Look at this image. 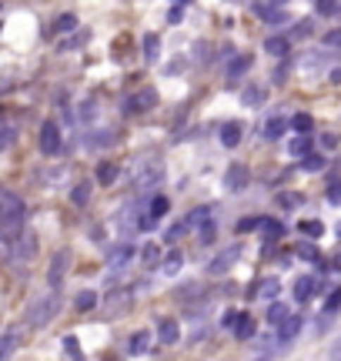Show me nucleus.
<instances>
[{
	"label": "nucleus",
	"mask_w": 341,
	"mask_h": 361,
	"mask_svg": "<svg viewBox=\"0 0 341 361\" xmlns=\"http://www.w3.org/2000/svg\"><path fill=\"white\" fill-rule=\"evenodd\" d=\"M57 314H61V295H57V288H51L47 295L37 298V301L27 308V324H30V328H44V324H51Z\"/></svg>",
	"instance_id": "1"
},
{
	"label": "nucleus",
	"mask_w": 341,
	"mask_h": 361,
	"mask_svg": "<svg viewBox=\"0 0 341 361\" xmlns=\"http://www.w3.org/2000/svg\"><path fill=\"white\" fill-rule=\"evenodd\" d=\"M27 218V204L11 188H0V228H17Z\"/></svg>",
	"instance_id": "2"
},
{
	"label": "nucleus",
	"mask_w": 341,
	"mask_h": 361,
	"mask_svg": "<svg viewBox=\"0 0 341 361\" xmlns=\"http://www.w3.org/2000/svg\"><path fill=\"white\" fill-rule=\"evenodd\" d=\"M11 258L17 261V264L37 258V234L24 231V234H17V238H11Z\"/></svg>",
	"instance_id": "3"
},
{
	"label": "nucleus",
	"mask_w": 341,
	"mask_h": 361,
	"mask_svg": "<svg viewBox=\"0 0 341 361\" xmlns=\"http://www.w3.org/2000/svg\"><path fill=\"white\" fill-rule=\"evenodd\" d=\"M154 104H158V90H154V87H141V90H134L131 97L124 101V114H147Z\"/></svg>",
	"instance_id": "4"
},
{
	"label": "nucleus",
	"mask_w": 341,
	"mask_h": 361,
	"mask_svg": "<svg viewBox=\"0 0 341 361\" xmlns=\"http://www.w3.org/2000/svg\"><path fill=\"white\" fill-rule=\"evenodd\" d=\"M61 147H64L61 128H57L54 121H47V124L40 128V151H44L47 157H57V154H61Z\"/></svg>",
	"instance_id": "5"
},
{
	"label": "nucleus",
	"mask_w": 341,
	"mask_h": 361,
	"mask_svg": "<svg viewBox=\"0 0 341 361\" xmlns=\"http://www.w3.org/2000/svg\"><path fill=\"white\" fill-rule=\"evenodd\" d=\"M67 261H70V251H67V247H61L51 258V268H47V284H51V288H61V284H64Z\"/></svg>",
	"instance_id": "6"
},
{
	"label": "nucleus",
	"mask_w": 341,
	"mask_h": 361,
	"mask_svg": "<svg viewBox=\"0 0 341 361\" xmlns=\"http://www.w3.org/2000/svg\"><path fill=\"white\" fill-rule=\"evenodd\" d=\"M237 258H241V245H235V247H228V251H221V255H218V258L208 264V271H211V274H228V271H231V264H235Z\"/></svg>",
	"instance_id": "7"
},
{
	"label": "nucleus",
	"mask_w": 341,
	"mask_h": 361,
	"mask_svg": "<svg viewBox=\"0 0 341 361\" xmlns=\"http://www.w3.org/2000/svg\"><path fill=\"white\" fill-rule=\"evenodd\" d=\"M251 180V171L244 168V164H231L228 168V174H224V184H228V191H244Z\"/></svg>",
	"instance_id": "8"
},
{
	"label": "nucleus",
	"mask_w": 341,
	"mask_h": 361,
	"mask_svg": "<svg viewBox=\"0 0 341 361\" xmlns=\"http://www.w3.org/2000/svg\"><path fill=\"white\" fill-rule=\"evenodd\" d=\"M168 207H170V201L164 197V194H158V197H151V204H147V218L141 221L144 228H151V224H158L161 218H168Z\"/></svg>",
	"instance_id": "9"
},
{
	"label": "nucleus",
	"mask_w": 341,
	"mask_h": 361,
	"mask_svg": "<svg viewBox=\"0 0 341 361\" xmlns=\"http://www.w3.org/2000/svg\"><path fill=\"white\" fill-rule=\"evenodd\" d=\"M302 324H304L302 314H285V318L275 324V328H278V338H281V341H291V338H298Z\"/></svg>",
	"instance_id": "10"
},
{
	"label": "nucleus",
	"mask_w": 341,
	"mask_h": 361,
	"mask_svg": "<svg viewBox=\"0 0 341 361\" xmlns=\"http://www.w3.org/2000/svg\"><path fill=\"white\" fill-rule=\"evenodd\" d=\"M164 178V164L161 161H147L144 168L137 171V188H151V184H158Z\"/></svg>",
	"instance_id": "11"
},
{
	"label": "nucleus",
	"mask_w": 341,
	"mask_h": 361,
	"mask_svg": "<svg viewBox=\"0 0 341 361\" xmlns=\"http://www.w3.org/2000/svg\"><path fill=\"white\" fill-rule=\"evenodd\" d=\"M231 331H235L237 341H248V338L254 335V318H251V314H244V311H241V314H235V322H231Z\"/></svg>",
	"instance_id": "12"
},
{
	"label": "nucleus",
	"mask_w": 341,
	"mask_h": 361,
	"mask_svg": "<svg viewBox=\"0 0 341 361\" xmlns=\"http://www.w3.org/2000/svg\"><path fill=\"white\" fill-rule=\"evenodd\" d=\"M158 338H161V345H178V338H181L178 322H174V318H161L158 322Z\"/></svg>",
	"instance_id": "13"
},
{
	"label": "nucleus",
	"mask_w": 341,
	"mask_h": 361,
	"mask_svg": "<svg viewBox=\"0 0 341 361\" xmlns=\"http://www.w3.org/2000/svg\"><path fill=\"white\" fill-rule=\"evenodd\" d=\"M241 137H244V124L231 121V124H224V128H221V144H224V147H237V144H241Z\"/></svg>",
	"instance_id": "14"
},
{
	"label": "nucleus",
	"mask_w": 341,
	"mask_h": 361,
	"mask_svg": "<svg viewBox=\"0 0 341 361\" xmlns=\"http://www.w3.org/2000/svg\"><path fill=\"white\" fill-rule=\"evenodd\" d=\"M118 164H114V161H101V164H97V171H94V178H97V184H104V188H111V184H114V180H118Z\"/></svg>",
	"instance_id": "15"
},
{
	"label": "nucleus",
	"mask_w": 341,
	"mask_h": 361,
	"mask_svg": "<svg viewBox=\"0 0 341 361\" xmlns=\"http://www.w3.org/2000/svg\"><path fill=\"white\" fill-rule=\"evenodd\" d=\"M17 341H20V328H7L0 335V358H11L13 351H17Z\"/></svg>",
	"instance_id": "16"
},
{
	"label": "nucleus",
	"mask_w": 341,
	"mask_h": 361,
	"mask_svg": "<svg viewBox=\"0 0 341 361\" xmlns=\"http://www.w3.org/2000/svg\"><path fill=\"white\" fill-rule=\"evenodd\" d=\"M285 130H288V121H285V117H271V121L264 124L261 134H264V141H278Z\"/></svg>",
	"instance_id": "17"
},
{
	"label": "nucleus",
	"mask_w": 341,
	"mask_h": 361,
	"mask_svg": "<svg viewBox=\"0 0 341 361\" xmlns=\"http://www.w3.org/2000/svg\"><path fill=\"white\" fill-rule=\"evenodd\" d=\"M315 288H318L315 278H298V281H294V298H298V301H311V298H315Z\"/></svg>",
	"instance_id": "18"
},
{
	"label": "nucleus",
	"mask_w": 341,
	"mask_h": 361,
	"mask_svg": "<svg viewBox=\"0 0 341 361\" xmlns=\"http://www.w3.org/2000/svg\"><path fill=\"white\" fill-rule=\"evenodd\" d=\"M91 201V180H78L74 188H70V204H87Z\"/></svg>",
	"instance_id": "19"
},
{
	"label": "nucleus",
	"mask_w": 341,
	"mask_h": 361,
	"mask_svg": "<svg viewBox=\"0 0 341 361\" xmlns=\"http://www.w3.org/2000/svg\"><path fill=\"white\" fill-rule=\"evenodd\" d=\"M264 51L271 54V57H285L291 51V40L288 37H268L264 40Z\"/></svg>",
	"instance_id": "20"
},
{
	"label": "nucleus",
	"mask_w": 341,
	"mask_h": 361,
	"mask_svg": "<svg viewBox=\"0 0 341 361\" xmlns=\"http://www.w3.org/2000/svg\"><path fill=\"white\" fill-rule=\"evenodd\" d=\"M134 258V245H120L111 251V268H124L128 261Z\"/></svg>",
	"instance_id": "21"
},
{
	"label": "nucleus",
	"mask_w": 341,
	"mask_h": 361,
	"mask_svg": "<svg viewBox=\"0 0 341 361\" xmlns=\"http://www.w3.org/2000/svg\"><path fill=\"white\" fill-rule=\"evenodd\" d=\"M147 341H151L147 331H134V335L128 338V355H141V351L147 348Z\"/></svg>",
	"instance_id": "22"
},
{
	"label": "nucleus",
	"mask_w": 341,
	"mask_h": 361,
	"mask_svg": "<svg viewBox=\"0 0 341 361\" xmlns=\"http://www.w3.org/2000/svg\"><path fill=\"white\" fill-rule=\"evenodd\" d=\"M74 308H78V311H94V308H97V291H78V298H74Z\"/></svg>",
	"instance_id": "23"
},
{
	"label": "nucleus",
	"mask_w": 341,
	"mask_h": 361,
	"mask_svg": "<svg viewBox=\"0 0 341 361\" xmlns=\"http://www.w3.org/2000/svg\"><path fill=\"white\" fill-rule=\"evenodd\" d=\"M244 71H251V54H241V57H235L228 64V78H241Z\"/></svg>",
	"instance_id": "24"
},
{
	"label": "nucleus",
	"mask_w": 341,
	"mask_h": 361,
	"mask_svg": "<svg viewBox=\"0 0 341 361\" xmlns=\"http://www.w3.org/2000/svg\"><path fill=\"white\" fill-rule=\"evenodd\" d=\"M278 291H281V281H278V278H264V281L258 284V295L268 298V301H275Z\"/></svg>",
	"instance_id": "25"
},
{
	"label": "nucleus",
	"mask_w": 341,
	"mask_h": 361,
	"mask_svg": "<svg viewBox=\"0 0 341 361\" xmlns=\"http://www.w3.org/2000/svg\"><path fill=\"white\" fill-rule=\"evenodd\" d=\"M288 128H294L298 134H311V128H315V121H311V114H294L288 121Z\"/></svg>",
	"instance_id": "26"
},
{
	"label": "nucleus",
	"mask_w": 341,
	"mask_h": 361,
	"mask_svg": "<svg viewBox=\"0 0 341 361\" xmlns=\"http://www.w3.org/2000/svg\"><path fill=\"white\" fill-rule=\"evenodd\" d=\"M258 228H261V231L268 234V238H271V241H278V238H281V234H285V228H281V224H278V221H271V218H261V221H258Z\"/></svg>",
	"instance_id": "27"
},
{
	"label": "nucleus",
	"mask_w": 341,
	"mask_h": 361,
	"mask_svg": "<svg viewBox=\"0 0 341 361\" xmlns=\"http://www.w3.org/2000/svg\"><path fill=\"white\" fill-rule=\"evenodd\" d=\"M13 141H17V128H13V124H4V128H0V151H7Z\"/></svg>",
	"instance_id": "28"
},
{
	"label": "nucleus",
	"mask_w": 341,
	"mask_h": 361,
	"mask_svg": "<svg viewBox=\"0 0 341 361\" xmlns=\"http://www.w3.org/2000/svg\"><path fill=\"white\" fill-rule=\"evenodd\" d=\"M298 228H302V234H308V238H321V234H325V224H321V221H302Z\"/></svg>",
	"instance_id": "29"
},
{
	"label": "nucleus",
	"mask_w": 341,
	"mask_h": 361,
	"mask_svg": "<svg viewBox=\"0 0 341 361\" xmlns=\"http://www.w3.org/2000/svg\"><path fill=\"white\" fill-rule=\"evenodd\" d=\"M302 168L304 171H321V168H325V157H321V154H311V151H308V154L302 157Z\"/></svg>",
	"instance_id": "30"
},
{
	"label": "nucleus",
	"mask_w": 341,
	"mask_h": 361,
	"mask_svg": "<svg viewBox=\"0 0 341 361\" xmlns=\"http://www.w3.org/2000/svg\"><path fill=\"white\" fill-rule=\"evenodd\" d=\"M261 101H264V87H248L244 90V104H248V107H258Z\"/></svg>",
	"instance_id": "31"
},
{
	"label": "nucleus",
	"mask_w": 341,
	"mask_h": 361,
	"mask_svg": "<svg viewBox=\"0 0 341 361\" xmlns=\"http://www.w3.org/2000/svg\"><path fill=\"white\" fill-rule=\"evenodd\" d=\"M158 47H161V40L154 37V34H147L144 37V57L147 61H154V57H158Z\"/></svg>",
	"instance_id": "32"
},
{
	"label": "nucleus",
	"mask_w": 341,
	"mask_h": 361,
	"mask_svg": "<svg viewBox=\"0 0 341 361\" xmlns=\"http://www.w3.org/2000/svg\"><path fill=\"white\" fill-rule=\"evenodd\" d=\"M158 261H161V247L158 245H147L144 247V264H147V268H158Z\"/></svg>",
	"instance_id": "33"
},
{
	"label": "nucleus",
	"mask_w": 341,
	"mask_h": 361,
	"mask_svg": "<svg viewBox=\"0 0 341 361\" xmlns=\"http://www.w3.org/2000/svg\"><path fill=\"white\" fill-rule=\"evenodd\" d=\"M321 44H325V47H331V51H341V27H338V30H328V34L321 37Z\"/></svg>",
	"instance_id": "34"
},
{
	"label": "nucleus",
	"mask_w": 341,
	"mask_h": 361,
	"mask_svg": "<svg viewBox=\"0 0 341 361\" xmlns=\"http://www.w3.org/2000/svg\"><path fill=\"white\" fill-rule=\"evenodd\" d=\"M64 355H70V358H80V341L74 335L64 338Z\"/></svg>",
	"instance_id": "35"
},
{
	"label": "nucleus",
	"mask_w": 341,
	"mask_h": 361,
	"mask_svg": "<svg viewBox=\"0 0 341 361\" xmlns=\"http://www.w3.org/2000/svg\"><path fill=\"white\" fill-rule=\"evenodd\" d=\"M308 147H311V144H308V134H302L298 141H291V154L302 157V154H308Z\"/></svg>",
	"instance_id": "36"
},
{
	"label": "nucleus",
	"mask_w": 341,
	"mask_h": 361,
	"mask_svg": "<svg viewBox=\"0 0 341 361\" xmlns=\"http://www.w3.org/2000/svg\"><path fill=\"white\" fill-rule=\"evenodd\" d=\"M338 308H341V288H335V291L325 298V311L331 314V311H338Z\"/></svg>",
	"instance_id": "37"
},
{
	"label": "nucleus",
	"mask_w": 341,
	"mask_h": 361,
	"mask_svg": "<svg viewBox=\"0 0 341 361\" xmlns=\"http://www.w3.org/2000/svg\"><path fill=\"white\" fill-rule=\"evenodd\" d=\"M178 268H181V251H170L168 258H164V271H168V274H174Z\"/></svg>",
	"instance_id": "38"
},
{
	"label": "nucleus",
	"mask_w": 341,
	"mask_h": 361,
	"mask_svg": "<svg viewBox=\"0 0 341 361\" xmlns=\"http://www.w3.org/2000/svg\"><path fill=\"white\" fill-rule=\"evenodd\" d=\"M294 251H298V258H304V261H318V247L315 245H298Z\"/></svg>",
	"instance_id": "39"
},
{
	"label": "nucleus",
	"mask_w": 341,
	"mask_h": 361,
	"mask_svg": "<svg viewBox=\"0 0 341 361\" xmlns=\"http://www.w3.org/2000/svg\"><path fill=\"white\" fill-rule=\"evenodd\" d=\"M285 314H288V308H285V305H271V311H268V322L278 324L281 318H285Z\"/></svg>",
	"instance_id": "40"
},
{
	"label": "nucleus",
	"mask_w": 341,
	"mask_h": 361,
	"mask_svg": "<svg viewBox=\"0 0 341 361\" xmlns=\"http://www.w3.org/2000/svg\"><path fill=\"white\" fill-rule=\"evenodd\" d=\"M328 201H331V204H341V180L328 184Z\"/></svg>",
	"instance_id": "41"
},
{
	"label": "nucleus",
	"mask_w": 341,
	"mask_h": 361,
	"mask_svg": "<svg viewBox=\"0 0 341 361\" xmlns=\"http://www.w3.org/2000/svg\"><path fill=\"white\" fill-rule=\"evenodd\" d=\"M70 27H78V17H74V13H64V17L57 20V30H70Z\"/></svg>",
	"instance_id": "42"
},
{
	"label": "nucleus",
	"mask_w": 341,
	"mask_h": 361,
	"mask_svg": "<svg viewBox=\"0 0 341 361\" xmlns=\"http://www.w3.org/2000/svg\"><path fill=\"white\" fill-rule=\"evenodd\" d=\"M278 201H281L285 207H298V204H302V197H298V194H281Z\"/></svg>",
	"instance_id": "43"
},
{
	"label": "nucleus",
	"mask_w": 341,
	"mask_h": 361,
	"mask_svg": "<svg viewBox=\"0 0 341 361\" xmlns=\"http://www.w3.org/2000/svg\"><path fill=\"white\" fill-rule=\"evenodd\" d=\"M251 228H258V218H248V221L237 224V231H251Z\"/></svg>",
	"instance_id": "44"
},
{
	"label": "nucleus",
	"mask_w": 341,
	"mask_h": 361,
	"mask_svg": "<svg viewBox=\"0 0 341 361\" xmlns=\"http://www.w3.org/2000/svg\"><path fill=\"white\" fill-rule=\"evenodd\" d=\"M331 358H341V341L335 345V348H331Z\"/></svg>",
	"instance_id": "45"
},
{
	"label": "nucleus",
	"mask_w": 341,
	"mask_h": 361,
	"mask_svg": "<svg viewBox=\"0 0 341 361\" xmlns=\"http://www.w3.org/2000/svg\"><path fill=\"white\" fill-rule=\"evenodd\" d=\"M331 268H341V255H335V264H331Z\"/></svg>",
	"instance_id": "46"
},
{
	"label": "nucleus",
	"mask_w": 341,
	"mask_h": 361,
	"mask_svg": "<svg viewBox=\"0 0 341 361\" xmlns=\"http://www.w3.org/2000/svg\"><path fill=\"white\" fill-rule=\"evenodd\" d=\"M184 4H191V0H184Z\"/></svg>",
	"instance_id": "47"
},
{
	"label": "nucleus",
	"mask_w": 341,
	"mask_h": 361,
	"mask_svg": "<svg viewBox=\"0 0 341 361\" xmlns=\"http://www.w3.org/2000/svg\"><path fill=\"white\" fill-rule=\"evenodd\" d=\"M0 114H4V111H0Z\"/></svg>",
	"instance_id": "48"
}]
</instances>
